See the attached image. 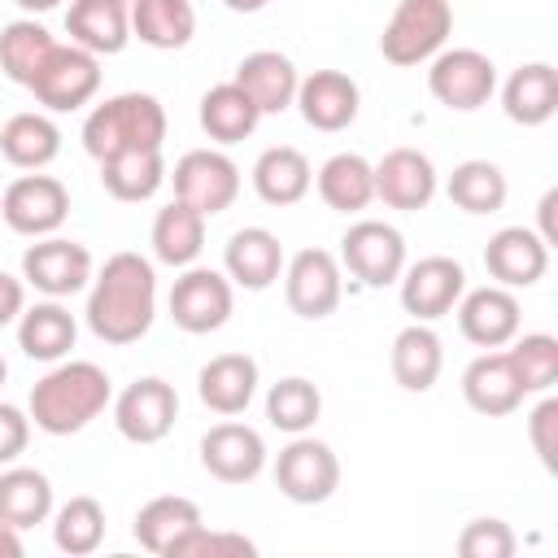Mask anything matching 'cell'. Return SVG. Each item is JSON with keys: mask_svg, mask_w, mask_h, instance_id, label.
I'll use <instances>...</instances> for the list:
<instances>
[{"mask_svg": "<svg viewBox=\"0 0 558 558\" xmlns=\"http://www.w3.org/2000/svg\"><path fill=\"white\" fill-rule=\"evenodd\" d=\"M87 327L105 344H135L157 318V270L140 253H113L87 283Z\"/></svg>", "mask_w": 558, "mask_h": 558, "instance_id": "cell-1", "label": "cell"}, {"mask_svg": "<svg viewBox=\"0 0 558 558\" xmlns=\"http://www.w3.org/2000/svg\"><path fill=\"white\" fill-rule=\"evenodd\" d=\"M109 397L113 388H109L105 366L87 357H70V362H57L44 379H35L26 414L48 436H74L109 405Z\"/></svg>", "mask_w": 558, "mask_h": 558, "instance_id": "cell-2", "label": "cell"}, {"mask_svg": "<svg viewBox=\"0 0 558 558\" xmlns=\"http://www.w3.org/2000/svg\"><path fill=\"white\" fill-rule=\"evenodd\" d=\"M161 140H166V109L148 92H118L83 118V148L96 161L131 148H161Z\"/></svg>", "mask_w": 558, "mask_h": 558, "instance_id": "cell-3", "label": "cell"}, {"mask_svg": "<svg viewBox=\"0 0 558 558\" xmlns=\"http://www.w3.org/2000/svg\"><path fill=\"white\" fill-rule=\"evenodd\" d=\"M449 31H453L449 0H397L388 26L379 35V52L392 65H418L445 48Z\"/></svg>", "mask_w": 558, "mask_h": 558, "instance_id": "cell-4", "label": "cell"}, {"mask_svg": "<svg viewBox=\"0 0 558 558\" xmlns=\"http://www.w3.org/2000/svg\"><path fill=\"white\" fill-rule=\"evenodd\" d=\"M275 488L296 506H323L340 488V458L327 440L301 432L275 458Z\"/></svg>", "mask_w": 558, "mask_h": 558, "instance_id": "cell-5", "label": "cell"}, {"mask_svg": "<svg viewBox=\"0 0 558 558\" xmlns=\"http://www.w3.org/2000/svg\"><path fill=\"white\" fill-rule=\"evenodd\" d=\"M31 92L48 113H74L100 92V57L78 44H57L35 70Z\"/></svg>", "mask_w": 558, "mask_h": 558, "instance_id": "cell-6", "label": "cell"}, {"mask_svg": "<svg viewBox=\"0 0 558 558\" xmlns=\"http://www.w3.org/2000/svg\"><path fill=\"white\" fill-rule=\"evenodd\" d=\"M340 266L362 283V288H388L405 270V235L392 222L379 218H357L340 235Z\"/></svg>", "mask_w": 558, "mask_h": 558, "instance_id": "cell-7", "label": "cell"}, {"mask_svg": "<svg viewBox=\"0 0 558 558\" xmlns=\"http://www.w3.org/2000/svg\"><path fill=\"white\" fill-rule=\"evenodd\" d=\"M166 305H170V318H174L179 331H187V336H209V331H218V327L231 318L235 292H231V279H227L222 270L192 262V266H183V275L174 279Z\"/></svg>", "mask_w": 558, "mask_h": 558, "instance_id": "cell-8", "label": "cell"}, {"mask_svg": "<svg viewBox=\"0 0 558 558\" xmlns=\"http://www.w3.org/2000/svg\"><path fill=\"white\" fill-rule=\"evenodd\" d=\"M427 92L453 109V113H471L480 105L493 100L497 92V65L480 52V48H440L427 65Z\"/></svg>", "mask_w": 558, "mask_h": 558, "instance_id": "cell-9", "label": "cell"}, {"mask_svg": "<svg viewBox=\"0 0 558 558\" xmlns=\"http://www.w3.org/2000/svg\"><path fill=\"white\" fill-rule=\"evenodd\" d=\"M0 218L9 222V231L17 235H57L61 222L70 218V187L52 174H17L4 192H0Z\"/></svg>", "mask_w": 558, "mask_h": 558, "instance_id": "cell-10", "label": "cell"}, {"mask_svg": "<svg viewBox=\"0 0 558 558\" xmlns=\"http://www.w3.org/2000/svg\"><path fill=\"white\" fill-rule=\"evenodd\" d=\"M170 183H174V201H183V205L201 209L205 218H214V214L235 205V196H240V166L222 148H192V153H183L174 161Z\"/></svg>", "mask_w": 558, "mask_h": 558, "instance_id": "cell-11", "label": "cell"}, {"mask_svg": "<svg viewBox=\"0 0 558 558\" xmlns=\"http://www.w3.org/2000/svg\"><path fill=\"white\" fill-rule=\"evenodd\" d=\"M174 418H179V392H174V384H166L157 375H144V379L126 384L113 401V427L131 445L166 440Z\"/></svg>", "mask_w": 558, "mask_h": 558, "instance_id": "cell-12", "label": "cell"}, {"mask_svg": "<svg viewBox=\"0 0 558 558\" xmlns=\"http://www.w3.org/2000/svg\"><path fill=\"white\" fill-rule=\"evenodd\" d=\"M92 253L78 240L65 235H39L26 253H22V283H31L44 296H74L92 283Z\"/></svg>", "mask_w": 558, "mask_h": 558, "instance_id": "cell-13", "label": "cell"}, {"mask_svg": "<svg viewBox=\"0 0 558 558\" xmlns=\"http://www.w3.org/2000/svg\"><path fill=\"white\" fill-rule=\"evenodd\" d=\"M283 296L288 310L296 318H327L340 296H344V275H340V257L327 248H301L292 253V262L283 266Z\"/></svg>", "mask_w": 558, "mask_h": 558, "instance_id": "cell-14", "label": "cell"}, {"mask_svg": "<svg viewBox=\"0 0 558 558\" xmlns=\"http://www.w3.org/2000/svg\"><path fill=\"white\" fill-rule=\"evenodd\" d=\"M397 283H401V310L414 323H436L466 292V270H462V262L432 253V257H418L414 266H405Z\"/></svg>", "mask_w": 558, "mask_h": 558, "instance_id": "cell-15", "label": "cell"}, {"mask_svg": "<svg viewBox=\"0 0 558 558\" xmlns=\"http://www.w3.org/2000/svg\"><path fill=\"white\" fill-rule=\"evenodd\" d=\"M523 327V310L514 288L501 283H484L458 296V331L475 344V349H506Z\"/></svg>", "mask_w": 558, "mask_h": 558, "instance_id": "cell-16", "label": "cell"}, {"mask_svg": "<svg viewBox=\"0 0 558 558\" xmlns=\"http://www.w3.org/2000/svg\"><path fill=\"white\" fill-rule=\"evenodd\" d=\"M201 466L222 484H253L266 471V440L248 423H214L201 436Z\"/></svg>", "mask_w": 558, "mask_h": 558, "instance_id": "cell-17", "label": "cell"}, {"mask_svg": "<svg viewBox=\"0 0 558 558\" xmlns=\"http://www.w3.org/2000/svg\"><path fill=\"white\" fill-rule=\"evenodd\" d=\"M436 187H440V174L432 157L418 148H388L375 161V201H384L388 209H405V214L427 209Z\"/></svg>", "mask_w": 558, "mask_h": 558, "instance_id": "cell-18", "label": "cell"}, {"mask_svg": "<svg viewBox=\"0 0 558 558\" xmlns=\"http://www.w3.org/2000/svg\"><path fill=\"white\" fill-rule=\"evenodd\" d=\"M484 270L501 288H532L549 270V244L532 227H501L484 244Z\"/></svg>", "mask_w": 558, "mask_h": 558, "instance_id": "cell-19", "label": "cell"}, {"mask_svg": "<svg viewBox=\"0 0 558 558\" xmlns=\"http://www.w3.org/2000/svg\"><path fill=\"white\" fill-rule=\"evenodd\" d=\"M305 118V126L314 131H344L353 118H357V105H362V92L357 83L344 74V70H314L296 83V100H292Z\"/></svg>", "mask_w": 558, "mask_h": 558, "instance_id": "cell-20", "label": "cell"}, {"mask_svg": "<svg viewBox=\"0 0 558 558\" xmlns=\"http://www.w3.org/2000/svg\"><path fill=\"white\" fill-rule=\"evenodd\" d=\"M257 384H262V371L248 353H218L201 366L196 375V397L205 410L222 414V418H235L248 410V401L257 397Z\"/></svg>", "mask_w": 558, "mask_h": 558, "instance_id": "cell-21", "label": "cell"}, {"mask_svg": "<svg viewBox=\"0 0 558 558\" xmlns=\"http://www.w3.org/2000/svg\"><path fill=\"white\" fill-rule=\"evenodd\" d=\"M462 397L475 414L484 418H501V414H514L523 405V384L506 357V349H484L466 371H462Z\"/></svg>", "mask_w": 558, "mask_h": 558, "instance_id": "cell-22", "label": "cell"}, {"mask_svg": "<svg viewBox=\"0 0 558 558\" xmlns=\"http://www.w3.org/2000/svg\"><path fill=\"white\" fill-rule=\"evenodd\" d=\"M283 270V244L275 231L266 227H240L231 231L227 248H222V275L235 283V288H248V292H262L279 279Z\"/></svg>", "mask_w": 558, "mask_h": 558, "instance_id": "cell-23", "label": "cell"}, {"mask_svg": "<svg viewBox=\"0 0 558 558\" xmlns=\"http://www.w3.org/2000/svg\"><path fill=\"white\" fill-rule=\"evenodd\" d=\"M65 35H70V44H78L96 57H113L131 39V4L126 0H70Z\"/></svg>", "mask_w": 558, "mask_h": 558, "instance_id": "cell-24", "label": "cell"}, {"mask_svg": "<svg viewBox=\"0 0 558 558\" xmlns=\"http://www.w3.org/2000/svg\"><path fill=\"white\" fill-rule=\"evenodd\" d=\"M235 83L253 96V105H257L262 118H266V113L292 109L301 74H296V65H292L288 52H279V48H257V52H248V57L235 65Z\"/></svg>", "mask_w": 558, "mask_h": 558, "instance_id": "cell-25", "label": "cell"}, {"mask_svg": "<svg viewBox=\"0 0 558 558\" xmlns=\"http://www.w3.org/2000/svg\"><path fill=\"white\" fill-rule=\"evenodd\" d=\"M501 109L519 126H545L558 113V70L549 61H527L501 83Z\"/></svg>", "mask_w": 558, "mask_h": 558, "instance_id": "cell-26", "label": "cell"}, {"mask_svg": "<svg viewBox=\"0 0 558 558\" xmlns=\"http://www.w3.org/2000/svg\"><path fill=\"white\" fill-rule=\"evenodd\" d=\"M74 340H78V323L57 296L35 301L31 310L17 314V349L31 362H61L74 349Z\"/></svg>", "mask_w": 558, "mask_h": 558, "instance_id": "cell-27", "label": "cell"}, {"mask_svg": "<svg viewBox=\"0 0 558 558\" xmlns=\"http://www.w3.org/2000/svg\"><path fill=\"white\" fill-rule=\"evenodd\" d=\"M205 519H201V506L192 501V497H179V493H166V497H153V501H144L140 506V514H135V541L148 549V554H161V558H170L174 554V545L192 532V527H201Z\"/></svg>", "mask_w": 558, "mask_h": 558, "instance_id": "cell-28", "label": "cell"}, {"mask_svg": "<svg viewBox=\"0 0 558 558\" xmlns=\"http://www.w3.org/2000/svg\"><path fill=\"white\" fill-rule=\"evenodd\" d=\"M314 183V170H310V157L292 144H275L266 148L257 161H253V192L275 205V209H288L296 205Z\"/></svg>", "mask_w": 558, "mask_h": 558, "instance_id": "cell-29", "label": "cell"}, {"mask_svg": "<svg viewBox=\"0 0 558 558\" xmlns=\"http://www.w3.org/2000/svg\"><path fill=\"white\" fill-rule=\"evenodd\" d=\"M148 244H153V257L161 266H174V270L192 266L201 257V248H205V214L183 205V201L161 205L157 218H153Z\"/></svg>", "mask_w": 558, "mask_h": 558, "instance_id": "cell-30", "label": "cell"}, {"mask_svg": "<svg viewBox=\"0 0 558 558\" xmlns=\"http://www.w3.org/2000/svg\"><path fill=\"white\" fill-rule=\"evenodd\" d=\"M318 196L336 214H362L375 201V166L362 153H336L314 174Z\"/></svg>", "mask_w": 558, "mask_h": 558, "instance_id": "cell-31", "label": "cell"}, {"mask_svg": "<svg viewBox=\"0 0 558 558\" xmlns=\"http://www.w3.org/2000/svg\"><path fill=\"white\" fill-rule=\"evenodd\" d=\"M262 122V109L253 105V96L231 78V83H214L205 96H201V131L214 140V144H240L257 131Z\"/></svg>", "mask_w": 558, "mask_h": 558, "instance_id": "cell-32", "label": "cell"}, {"mask_svg": "<svg viewBox=\"0 0 558 558\" xmlns=\"http://www.w3.org/2000/svg\"><path fill=\"white\" fill-rule=\"evenodd\" d=\"M445 344L427 323H410L392 336V379L405 392H427L440 379Z\"/></svg>", "mask_w": 558, "mask_h": 558, "instance_id": "cell-33", "label": "cell"}, {"mask_svg": "<svg viewBox=\"0 0 558 558\" xmlns=\"http://www.w3.org/2000/svg\"><path fill=\"white\" fill-rule=\"evenodd\" d=\"M131 35L157 52L187 48L196 35L192 0H131Z\"/></svg>", "mask_w": 558, "mask_h": 558, "instance_id": "cell-34", "label": "cell"}, {"mask_svg": "<svg viewBox=\"0 0 558 558\" xmlns=\"http://www.w3.org/2000/svg\"><path fill=\"white\" fill-rule=\"evenodd\" d=\"M100 183L113 201H126V205H140V201H153L166 183V161H161V148H131V153H113L100 161Z\"/></svg>", "mask_w": 558, "mask_h": 558, "instance_id": "cell-35", "label": "cell"}, {"mask_svg": "<svg viewBox=\"0 0 558 558\" xmlns=\"http://www.w3.org/2000/svg\"><path fill=\"white\" fill-rule=\"evenodd\" d=\"M52 514V480L35 466H4L0 471V523L26 532L35 523H48Z\"/></svg>", "mask_w": 558, "mask_h": 558, "instance_id": "cell-36", "label": "cell"}, {"mask_svg": "<svg viewBox=\"0 0 558 558\" xmlns=\"http://www.w3.org/2000/svg\"><path fill=\"white\" fill-rule=\"evenodd\" d=\"M0 153L17 170H44L61 153V126L48 113H13L0 126Z\"/></svg>", "mask_w": 558, "mask_h": 558, "instance_id": "cell-37", "label": "cell"}, {"mask_svg": "<svg viewBox=\"0 0 558 558\" xmlns=\"http://www.w3.org/2000/svg\"><path fill=\"white\" fill-rule=\"evenodd\" d=\"M445 192L449 201L462 209V214H497L506 205V174L497 161L488 157H471V161H458L453 174L445 179Z\"/></svg>", "mask_w": 558, "mask_h": 558, "instance_id": "cell-38", "label": "cell"}, {"mask_svg": "<svg viewBox=\"0 0 558 558\" xmlns=\"http://www.w3.org/2000/svg\"><path fill=\"white\" fill-rule=\"evenodd\" d=\"M52 48H57V39H52V31H48L44 22L17 17V22L0 26V74H4L9 83L31 87L35 70L44 65V57H48Z\"/></svg>", "mask_w": 558, "mask_h": 558, "instance_id": "cell-39", "label": "cell"}, {"mask_svg": "<svg viewBox=\"0 0 558 558\" xmlns=\"http://www.w3.org/2000/svg\"><path fill=\"white\" fill-rule=\"evenodd\" d=\"M318 414H323V392L305 375H288V379L270 384V392H266L270 427L288 432V436H301V432H310L318 423Z\"/></svg>", "mask_w": 558, "mask_h": 558, "instance_id": "cell-40", "label": "cell"}, {"mask_svg": "<svg viewBox=\"0 0 558 558\" xmlns=\"http://www.w3.org/2000/svg\"><path fill=\"white\" fill-rule=\"evenodd\" d=\"M52 541L70 558H87L105 541V506L96 497H70L52 514Z\"/></svg>", "mask_w": 558, "mask_h": 558, "instance_id": "cell-41", "label": "cell"}, {"mask_svg": "<svg viewBox=\"0 0 558 558\" xmlns=\"http://www.w3.org/2000/svg\"><path fill=\"white\" fill-rule=\"evenodd\" d=\"M523 392H549L558 384V340L549 331H523L506 349Z\"/></svg>", "mask_w": 558, "mask_h": 558, "instance_id": "cell-42", "label": "cell"}, {"mask_svg": "<svg viewBox=\"0 0 558 558\" xmlns=\"http://www.w3.org/2000/svg\"><path fill=\"white\" fill-rule=\"evenodd\" d=\"M253 554H257V545L248 536H240V532H209L201 523V527H192L174 545L170 558H253Z\"/></svg>", "mask_w": 558, "mask_h": 558, "instance_id": "cell-43", "label": "cell"}, {"mask_svg": "<svg viewBox=\"0 0 558 558\" xmlns=\"http://www.w3.org/2000/svg\"><path fill=\"white\" fill-rule=\"evenodd\" d=\"M458 554L462 558H510L514 554V532L506 519H471L458 532Z\"/></svg>", "mask_w": 558, "mask_h": 558, "instance_id": "cell-44", "label": "cell"}, {"mask_svg": "<svg viewBox=\"0 0 558 558\" xmlns=\"http://www.w3.org/2000/svg\"><path fill=\"white\" fill-rule=\"evenodd\" d=\"M26 445H31V414L0 401V466L17 462L26 453Z\"/></svg>", "mask_w": 558, "mask_h": 558, "instance_id": "cell-45", "label": "cell"}, {"mask_svg": "<svg viewBox=\"0 0 558 558\" xmlns=\"http://www.w3.org/2000/svg\"><path fill=\"white\" fill-rule=\"evenodd\" d=\"M554 427H558V397H541V405L527 414V436L545 471H554Z\"/></svg>", "mask_w": 558, "mask_h": 558, "instance_id": "cell-46", "label": "cell"}, {"mask_svg": "<svg viewBox=\"0 0 558 558\" xmlns=\"http://www.w3.org/2000/svg\"><path fill=\"white\" fill-rule=\"evenodd\" d=\"M26 310V283L13 279L9 270H0V327L17 323V314Z\"/></svg>", "mask_w": 558, "mask_h": 558, "instance_id": "cell-47", "label": "cell"}, {"mask_svg": "<svg viewBox=\"0 0 558 558\" xmlns=\"http://www.w3.org/2000/svg\"><path fill=\"white\" fill-rule=\"evenodd\" d=\"M554 209H558V187H549L545 196H541V205H536V214H541V240L545 244H558V231H554Z\"/></svg>", "mask_w": 558, "mask_h": 558, "instance_id": "cell-48", "label": "cell"}, {"mask_svg": "<svg viewBox=\"0 0 558 558\" xmlns=\"http://www.w3.org/2000/svg\"><path fill=\"white\" fill-rule=\"evenodd\" d=\"M22 554H26L22 532H17V527H9V523H0V558H22Z\"/></svg>", "mask_w": 558, "mask_h": 558, "instance_id": "cell-49", "label": "cell"}, {"mask_svg": "<svg viewBox=\"0 0 558 558\" xmlns=\"http://www.w3.org/2000/svg\"><path fill=\"white\" fill-rule=\"evenodd\" d=\"M13 4H17L22 13H31V17H35V13H48V9H57L61 0H13Z\"/></svg>", "mask_w": 558, "mask_h": 558, "instance_id": "cell-50", "label": "cell"}, {"mask_svg": "<svg viewBox=\"0 0 558 558\" xmlns=\"http://www.w3.org/2000/svg\"><path fill=\"white\" fill-rule=\"evenodd\" d=\"M231 13H257V9H266L270 0H222Z\"/></svg>", "mask_w": 558, "mask_h": 558, "instance_id": "cell-51", "label": "cell"}, {"mask_svg": "<svg viewBox=\"0 0 558 558\" xmlns=\"http://www.w3.org/2000/svg\"><path fill=\"white\" fill-rule=\"evenodd\" d=\"M4 379H9V362L0 357V388H4Z\"/></svg>", "mask_w": 558, "mask_h": 558, "instance_id": "cell-52", "label": "cell"}, {"mask_svg": "<svg viewBox=\"0 0 558 558\" xmlns=\"http://www.w3.org/2000/svg\"><path fill=\"white\" fill-rule=\"evenodd\" d=\"M126 4H131V0H126Z\"/></svg>", "mask_w": 558, "mask_h": 558, "instance_id": "cell-53", "label": "cell"}]
</instances>
